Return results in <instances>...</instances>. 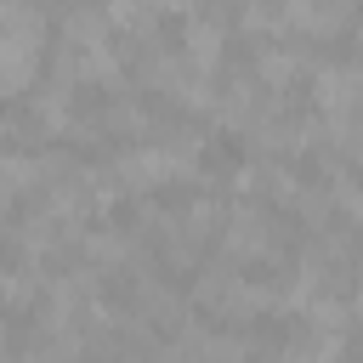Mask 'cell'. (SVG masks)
Wrapping results in <instances>:
<instances>
[{
    "label": "cell",
    "mask_w": 363,
    "mask_h": 363,
    "mask_svg": "<svg viewBox=\"0 0 363 363\" xmlns=\"http://www.w3.org/2000/svg\"><path fill=\"white\" fill-rule=\"evenodd\" d=\"M329 199H335V204H340V210H346V216L363 227V182H357V176H335Z\"/></svg>",
    "instance_id": "obj_17"
},
{
    "label": "cell",
    "mask_w": 363,
    "mask_h": 363,
    "mask_svg": "<svg viewBox=\"0 0 363 363\" xmlns=\"http://www.w3.org/2000/svg\"><path fill=\"white\" fill-rule=\"evenodd\" d=\"M45 182L40 153H0V193H28Z\"/></svg>",
    "instance_id": "obj_8"
},
{
    "label": "cell",
    "mask_w": 363,
    "mask_h": 363,
    "mask_svg": "<svg viewBox=\"0 0 363 363\" xmlns=\"http://www.w3.org/2000/svg\"><path fill=\"white\" fill-rule=\"evenodd\" d=\"M34 295H45V284H40V272H34V267H23V272H6V289H0V301L23 306V301H34Z\"/></svg>",
    "instance_id": "obj_16"
},
{
    "label": "cell",
    "mask_w": 363,
    "mask_h": 363,
    "mask_svg": "<svg viewBox=\"0 0 363 363\" xmlns=\"http://www.w3.org/2000/svg\"><path fill=\"white\" fill-rule=\"evenodd\" d=\"M79 346H85L79 329H45V323H40V335L28 340V363H74Z\"/></svg>",
    "instance_id": "obj_6"
},
{
    "label": "cell",
    "mask_w": 363,
    "mask_h": 363,
    "mask_svg": "<svg viewBox=\"0 0 363 363\" xmlns=\"http://www.w3.org/2000/svg\"><path fill=\"white\" fill-rule=\"evenodd\" d=\"M204 329H182L176 340H164L159 346V363H204Z\"/></svg>",
    "instance_id": "obj_14"
},
{
    "label": "cell",
    "mask_w": 363,
    "mask_h": 363,
    "mask_svg": "<svg viewBox=\"0 0 363 363\" xmlns=\"http://www.w3.org/2000/svg\"><path fill=\"white\" fill-rule=\"evenodd\" d=\"M0 34H28L45 40V11L34 0H0Z\"/></svg>",
    "instance_id": "obj_11"
},
{
    "label": "cell",
    "mask_w": 363,
    "mask_h": 363,
    "mask_svg": "<svg viewBox=\"0 0 363 363\" xmlns=\"http://www.w3.org/2000/svg\"><path fill=\"white\" fill-rule=\"evenodd\" d=\"M108 125H113V130H147V113H142V102L119 96V102L108 108Z\"/></svg>",
    "instance_id": "obj_18"
},
{
    "label": "cell",
    "mask_w": 363,
    "mask_h": 363,
    "mask_svg": "<svg viewBox=\"0 0 363 363\" xmlns=\"http://www.w3.org/2000/svg\"><path fill=\"white\" fill-rule=\"evenodd\" d=\"M295 74H301V57H295L289 45H261V57H255V79H261L267 91H284Z\"/></svg>",
    "instance_id": "obj_7"
},
{
    "label": "cell",
    "mask_w": 363,
    "mask_h": 363,
    "mask_svg": "<svg viewBox=\"0 0 363 363\" xmlns=\"http://www.w3.org/2000/svg\"><path fill=\"white\" fill-rule=\"evenodd\" d=\"M85 255H91V267H125L136 250H130V233H119V227H96V233L85 238Z\"/></svg>",
    "instance_id": "obj_9"
},
{
    "label": "cell",
    "mask_w": 363,
    "mask_h": 363,
    "mask_svg": "<svg viewBox=\"0 0 363 363\" xmlns=\"http://www.w3.org/2000/svg\"><path fill=\"white\" fill-rule=\"evenodd\" d=\"M40 45H45V40L0 34V96H17V91L34 85V74H40Z\"/></svg>",
    "instance_id": "obj_4"
},
{
    "label": "cell",
    "mask_w": 363,
    "mask_h": 363,
    "mask_svg": "<svg viewBox=\"0 0 363 363\" xmlns=\"http://www.w3.org/2000/svg\"><path fill=\"white\" fill-rule=\"evenodd\" d=\"M244 6H250V0H244Z\"/></svg>",
    "instance_id": "obj_23"
},
{
    "label": "cell",
    "mask_w": 363,
    "mask_h": 363,
    "mask_svg": "<svg viewBox=\"0 0 363 363\" xmlns=\"http://www.w3.org/2000/svg\"><path fill=\"white\" fill-rule=\"evenodd\" d=\"M108 28H130V34H147L153 28V0H108Z\"/></svg>",
    "instance_id": "obj_13"
},
{
    "label": "cell",
    "mask_w": 363,
    "mask_h": 363,
    "mask_svg": "<svg viewBox=\"0 0 363 363\" xmlns=\"http://www.w3.org/2000/svg\"><path fill=\"white\" fill-rule=\"evenodd\" d=\"M6 340H11V335H6V323H0V357H6Z\"/></svg>",
    "instance_id": "obj_19"
},
{
    "label": "cell",
    "mask_w": 363,
    "mask_h": 363,
    "mask_svg": "<svg viewBox=\"0 0 363 363\" xmlns=\"http://www.w3.org/2000/svg\"><path fill=\"white\" fill-rule=\"evenodd\" d=\"M193 301H199V306H210L216 318H255V312H261V306H272L278 295H272V289H261V284H244V272L210 267V272H199Z\"/></svg>",
    "instance_id": "obj_1"
},
{
    "label": "cell",
    "mask_w": 363,
    "mask_h": 363,
    "mask_svg": "<svg viewBox=\"0 0 363 363\" xmlns=\"http://www.w3.org/2000/svg\"><path fill=\"white\" fill-rule=\"evenodd\" d=\"M357 51H363V17H357Z\"/></svg>",
    "instance_id": "obj_20"
},
{
    "label": "cell",
    "mask_w": 363,
    "mask_h": 363,
    "mask_svg": "<svg viewBox=\"0 0 363 363\" xmlns=\"http://www.w3.org/2000/svg\"><path fill=\"white\" fill-rule=\"evenodd\" d=\"M62 28H68V45H102V34H108V11H91V6H74L68 17H62Z\"/></svg>",
    "instance_id": "obj_12"
},
{
    "label": "cell",
    "mask_w": 363,
    "mask_h": 363,
    "mask_svg": "<svg viewBox=\"0 0 363 363\" xmlns=\"http://www.w3.org/2000/svg\"><path fill=\"white\" fill-rule=\"evenodd\" d=\"M0 289H6V272H0Z\"/></svg>",
    "instance_id": "obj_22"
},
{
    "label": "cell",
    "mask_w": 363,
    "mask_h": 363,
    "mask_svg": "<svg viewBox=\"0 0 363 363\" xmlns=\"http://www.w3.org/2000/svg\"><path fill=\"white\" fill-rule=\"evenodd\" d=\"M221 250L238 255V261L267 255V250H272V221H267V210H261V204H238V210H227V216H221Z\"/></svg>",
    "instance_id": "obj_3"
},
{
    "label": "cell",
    "mask_w": 363,
    "mask_h": 363,
    "mask_svg": "<svg viewBox=\"0 0 363 363\" xmlns=\"http://www.w3.org/2000/svg\"><path fill=\"white\" fill-rule=\"evenodd\" d=\"M0 363H6V357H0Z\"/></svg>",
    "instance_id": "obj_24"
},
{
    "label": "cell",
    "mask_w": 363,
    "mask_h": 363,
    "mask_svg": "<svg viewBox=\"0 0 363 363\" xmlns=\"http://www.w3.org/2000/svg\"><path fill=\"white\" fill-rule=\"evenodd\" d=\"M221 45H227V34H221V23H210V17H193V23L182 28V57H187L193 68H204V74H216Z\"/></svg>",
    "instance_id": "obj_5"
},
{
    "label": "cell",
    "mask_w": 363,
    "mask_h": 363,
    "mask_svg": "<svg viewBox=\"0 0 363 363\" xmlns=\"http://www.w3.org/2000/svg\"><path fill=\"white\" fill-rule=\"evenodd\" d=\"M312 102L323 108V119H357L363 113V62H323L312 74Z\"/></svg>",
    "instance_id": "obj_2"
},
{
    "label": "cell",
    "mask_w": 363,
    "mask_h": 363,
    "mask_svg": "<svg viewBox=\"0 0 363 363\" xmlns=\"http://www.w3.org/2000/svg\"><path fill=\"white\" fill-rule=\"evenodd\" d=\"M34 119H40L45 130H62V125L74 119V91H68V79H57V85H45V91L34 96Z\"/></svg>",
    "instance_id": "obj_10"
},
{
    "label": "cell",
    "mask_w": 363,
    "mask_h": 363,
    "mask_svg": "<svg viewBox=\"0 0 363 363\" xmlns=\"http://www.w3.org/2000/svg\"><path fill=\"white\" fill-rule=\"evenodd\" d=\"M329 147H335L340 159H357V164H363V113H357V119H335V125H329Z\"/></svg>",
    "instance_id": "obj_15"
},
{
    "label": "cell",
    "mask_w": 363,
    "mask_h": 363,
    "mask_svg": "<svg viewBox=\"0 0 363 363\" xmlns=\"http://www.w3.org/2000/svg\"><path fill=\"white\" fill-rule=\"evenodd\" d=\"M113 363H136V357H113Z\"/></svg>",
    "instance_id": "obj_21"
}]
</instances>
